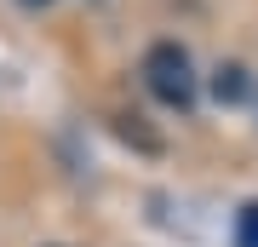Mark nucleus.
Returning a JSON list of instances; mask_svg holds the SVG:
<instances>
[{
    "instance_id": "nucleus-1",
    "label": "nucleus",
    "mask_w": 258,
    "mask_h": 247,
    "mask_svg": "<svg viewBox=\"0 0 258 247\" xmlns=\"http://www.w3.org/2000/svg\"><path fill=\"white\" fill-rule=\"evenodd\" d=\"M144 86H149V98L166 104V110H189L195 92H201L195 64H189V52H184L178 40H155V46L144 52Z\"/></svg>"
},
{
    "instance_id": "nucleus-2",
    "label": "nucleus",
    "mask_w": 258,
    "mask_h": 247,
    "mask_svg": "<svg viewBox=\"0 0 258 247\" xmlns=\"http://www.w3.org/2000/svg\"><path fill=\"white\" fill-rule=\"evenodd\" d=\"M212 98L218 104H247L252 98V81L241 64H218V75H212Z\"/></svg>"
},
{
    "instance_id": "nucleus-3",
    "label": "nucleus",
    "mask_w": 258,
    "mask_h": 247,
    "mask_svg": "<svg viewBox=\"0 0 258 247\" xmlns=\"http://www.w3.org/2000/svg\"><path fill=\"white\" fill-rule=\"evenodd\" d=\"M235 247H258V202L235 213Z\"/></svg>"
},
{
    "instance_id": "nucleus-4",
    "label": "nucleus",
    "mask_w": 258,
    "mask_h": 247,
    "mask_svg": "<svg viewBox=\"0 0 258 247\" xmlns=\"http://www.w3.org/2000/svg\"><path fill=\"white\" fill-rule=\"evenodd\" d=\"M18 6H52V0H18Z\"/></svg>"
}]
</instances>
